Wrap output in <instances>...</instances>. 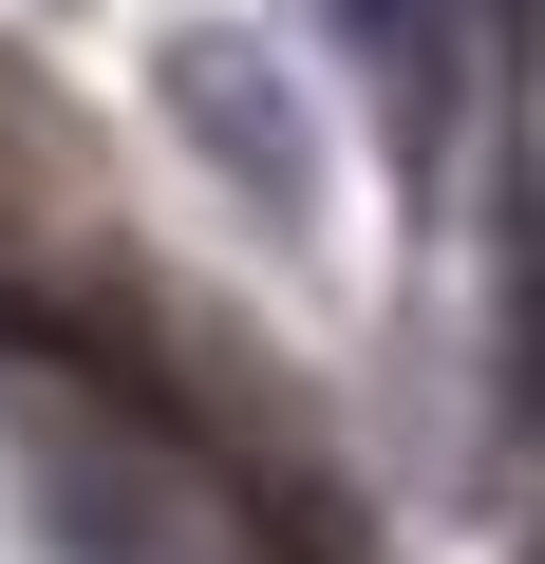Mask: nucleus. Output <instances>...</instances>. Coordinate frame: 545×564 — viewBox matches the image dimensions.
<instances>
[{
  "label": "nucleus",
  "mask_w": 545,
  "mask_h": 564,
  "mask_svg": "<svg viewBox=\"0 0 545 564\" xmlns=\"http://www.w3.org/2000/svg\"><path fill=\"white\" fill-rule=\"evenodd\" d=\"M151 95H170V132H188L263 226H320V132H302V95H283V57H263V39L188 20V39L151 57Z\"/></svg>",
  "instance_id": "obj_1"
},
{
  "label": "nucleus",
  "mask_w": 545,
  "mask_h": 564,
  "mask_svg": "<svg viewBox=\"0 0 545 564\" xmlns=\"http://www.w3.org/2000/svg\"><path fill=\"white\" fill-rule=\"evenodd\" d=\"M320 20L395 76V132L433 151V132H451V39H470V0H320Z\"/></svg>",
  "instance_id": "obj_2"
}]
</instances>
